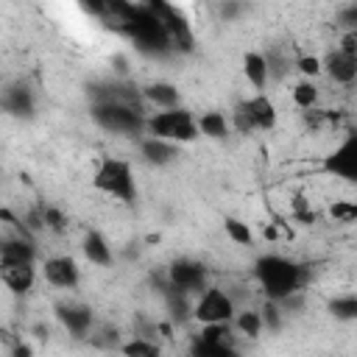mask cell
Here are the masks:
<instances>
[{"label":"cell","instance_id":"35","mask_svg":"<svg viewBox=\"0 0 357 357\" xmlns=\"http://www.w3.org/2000/svg\"><path fill=\"white\" fill-rule=\"evenodd\" d=\"M81 11L84 14H92V17H103V11H106V0H89V3H81Z\"/></svg>","mask_w":357,"mask_h":357},{"label":"cell","instance_id":"10","mask_svg":"<svg viewBox=\"0 0 357 357\" xmlns=\"http://www.w3.org/2000/svg\"><path fill=\"white\" fill-rule=\"evenodd\" d=\"M321 167H324V173H329V176H335V178L354 181V178H357V134L349 131V134L343 137V142H340L335 151H329V153L324 156Z\"/></svg>","mask_w":357,"mask_h":357},{"label":"cell","instance_id":"14","mask_svg":"<svg viewBox=\"0 0 357 357\" xmlns=\"http://www.w3.org/2000/svg\"><path fill=\"white\" fill-rule=\"evenodd\" d=\"M0 109L11 117H31L36 109V95L28 84L14 81L0 92Z\"/></svg>","mask_w":357,"mask_h":357},{"label":"cell","instance_id":"8","mask_svg":"<svg viewBox=\"0 0 357 357\" xmlns=\"http://www.w3.org/2000/svg\"><path fill=\"white\" fill-rule=\"evenodd\" d=\"M148 8L156 14V20L162 22L167 39H170V47L173 50H181V53H190L195 47V33H192V25L190 20L170 3H162V0H151Z\"/></svg>","mask_w":357,"mask_h":357},{"label":"cell","instance_id":"31","mask_svg":"<svg viewBox=\"0 0 357 357\" xmlns=\"http://www.w3.org/2000/svg\"><path fill=\"white\" fill-rule=\"evenodd\" d=\"M329 215L335 218V223H354L357 220V204L354 201H335L329 206Z\"/></svg>","mask_w":357,"mask_h":357},{"label":"cell","instance_id":"11","mask_svg":"<svg viewBox=\"0 0 357 357\" xmlns=\"http://www.w3.org/2000/svg\"><path fill=\"white\" fill-rule=\"evenodd\" d=\"M42 276L50 287H59V290H75L78 282H81V268L78 262L70 257V254H56V257H47L45 265H42Z\"/></svg>","mask_w":357,"mask_h":357},{"label":"cell","instance_id":"4","mask_svg":"<svg viewBox=\"0 0 357 357\" xmlns=\"http://www.w3.org/2000/svg\"><path fill=\"white\" fill-rule=\"evenodd\" d=\"M89 117L103 131L120 134V137H142L145 134V109L131 103H112V100H92Z\"/></svg>","mask_w":357,"mask_h":357},{"label":"cell","instance_id":"22","mask_svg":"<svg viewBox=\"0 0 357 357\" xmlns=\"http://www.w3.org/2000/svg\"><path fill=\"white\" fill-rule=\"evenodd\" d=\"M195 126H198V134L201 137H209V139H226L231 126H229V117L218 109H209V112H201L195 117Z\"/></svg>","mask_w":357,"mask_h":357},{"label":"cell","instance_id":"36","mask_svg":"<svg viewBox=\"0 0 357 357\" xmlns=\"http://www.w3.org/2000/svg\"><path fill=\"white\" fill-rule=\"evenodd\" d=\"M11 357H33V351H31V346L28 343H14V349H11Z\"/></svg>","mask_w":357,"mask_h":357},{"label":"cell","instance_id":"24","mask_svg":"<svg viewBox=\"0 0 357 357\" xmlns=\"http://www.w3.org/2000/svg\"><path fill=\"white\" fill-rule=\"evenodd\" d=\"M120 354L123 357H162V346L151 337H131L120 343Z\"/></svg>","mask_w":357,"mask_h":357},{"label":"cell","instance_id":"18","mask_svg":"<svg viewBox=\"0 0 357 357\" xmlns=\"http://www.w3.org/2000/svg\"><path fill=\"white\" fill-rule=\"evenodd\" d=\"M137 145H139V156H142L148 165L162 167V165H170V162L178 159V145H170V142H165V139H156V137L142 134Z\"/></svg>","mask_w":357,"mask_h":357},{"label":"cell","instance_id":"30","mask_svg":"<svg viewBox=\"0 0 357 357\" xmlns=\"http://www.w3.org/2000/svg\"><path fill=\"white\" fill-rule=\"evenodd\" d=\"M293 70H298L301 78L315 81V78L324 73V67H321V56H298V59L293 61Z\"/></svg>","mask_w":357,"mask_h":357},{"label":"cell","instance_id":"7","mask_svg":"<svg viewBox=\"0 0 357 357\" xmlns=\"http://www.w3.org/2000/svg\"><path fill=\"white\" fill-rule=\"evenodd\" d=\"M165 284L184 293V296H198L209 287V271H206L204 262H198L192 257H178L167 265Z\"/></svg>","mask_w":357,"mask_h":357},{"label":"cell","instance_id":"6","mask_svg":"<svg viewBox=\"0 0 357 357\" xmlns=\"http://www.w3.org/2000/svg\"><path fill=\"white\" fill-rule=\"evenodd\" d=\"M237 312V304L231 298L229 290L218 287V284H209L204 293H198L195 304H192V318L201 324V326H212V324H231Z\"/></svg>","mask_w":357,"mask_h":357},{"label":"cell","instance_id":"3","mask_svg":"<svg viewBox=\"0 0 357 357\" xmlns=\"http://www.w3.org/2000/svg\"><path fill=\"white\" fill-rule=\"evenodd\" d=\"M92 187L120 204H131L137 198V178L131 162L123 156H100L92 173Z\"/></svg>","mask_w":357,"mask_h":357},{"label":"cell","instance_id":"2","mask_svg":"<svg viewBox=\"0 0 357 357\" xmlns=\"http://www.w3.org/2000/svg\"><path fill=\"white\" fill-rule=\"evenodd\" d=\"M117 31L126 33L139 53H148V56L173 53L170 39H167L162 22L156 20V14L148 8V3H131L128 6V14H126V22Z\"/></svg>","mask_w":357,"mask_h":357},{"label":"cell","instance_id":"32","mask_svg":"<svg viewBox=\"0 0 357 357\" xmlns=\"http://www.w3.org/2000/svg\"><path fill=\"white\" fill-rule=\"evenodd\" d=\"M259 315H262V326H268V329H279V324H282V310H279V304H273V301H265V307L259 310Z\"/></svg>","mask_w":357,"mask_h":357},{"label":"cell","instance_id":"9","mask_svg":"<svg viewBox=\"0 0 357 357\" xmlns=\"http://www.w3.org/2000/svg\"><path fill=\"white\" fill-rule=\"evenodd\" d=\"M190 357H240V351L231 343L229 324H212L204 326L190 340Z\"/></svg>","mask_w":357,"mask_h":357},{"label":"cell","instance_id":"34","mask_svg":"<svg viewBox=\"0 0 357 357\" xmlns=\"http://www.w3.org/2000/svg\"><path fill=\"white\" fill-rule=\"evenodd\" d=\"M340 22L349 28V31H357L354 25H357V3H351V6H346L343 11H340Z\"/></svg>","mask_w":357,"mask_h":357},{"label":"cell","instance_id":"29","mask_svg":"<svg viewBox=\"0 0 357 357\" xmlns=\"http://www.w3.org/2000/svg\"><path fill=\"white\" fill-rule=\"evenodd\" d=\"M265 64H268V78H284L290 70H293V61L290 59H284L282 53H276V50H271L268 56H265Z\"/></svg>","mask_w":357,"mask_h":357},{"label":"cell","instance_id":"12","mask_svg":"<svg viewBox=\"0 0 357 357\" xmlns=\"http://www.w3.org/2000/svg\"><path fill=\"white\" fill-rule=\"evenodd\" d=\"M237 109L245 114L251 131H271L279 120V112H276V103L265 95V92H254L251 98L240 100Z\"/></svg>","mask_w":357,"mask_h":357},{"label":"cell","instance_id":"28","mask_svg":"<svg viewBox=\"0 0 357 357\" xmlns=\"http://www.w3.org/2000/svg\"><path fill=\"white\" fill-rule=\"evenodd\" d=\"M39 220H42V229H50V231H64V229H67L64 212L56 209V206H50V204L39 209Z\"/></svg>","mask_w":357,"mask_h":357},{"label":"cell","instance_id":"25","mask_svg":"<svg viewBox=\"0 0 357 357\" xmlns=\"http://www.w3.org/2000/svg\"><path fill=\"white\" fill-rule=\"evenodd\" d=\"M290 95H293V103L298 109H304V112H310V109L318 106V86H315V81H307V78L296 81L293 89H290Z\"/></svg>","mask_w":357,"mask_h":357},{"label":"cell","instance_id":"33","mask_svg":"<svg viewBox=\"0 0 357 357\" xmlns=\"http://www.w3.org/2000/svg\"><path fill=\"white\" fill-rule=\"evenodd\" d=\"M337 50H343V53H349V56H357V31H346V33L340 36Z\"/></svg>","mask_w":357,"mask_h":357},{"label":"cell","instance_id":"20","mask_svg":"<svg viewBox=\"0 0 357 357\" xmlns=\"http://www.w3.org/2000/svg\"><path fill=\"white\" fill-rule=\"evenodd\" d=\"M0 262H25L36 265V245L25 237H8L0 243Z\"/></svg>","mask_w":357,"mask_h":357},{"label":"cell","instance_id":"5","mask_svg":"<svg viewBox=\"0 0 357 357\" xmlns=\"http://www.w3.org/2000/svg\"><path fill=\"white\" fill-rule=\"evenodd\" d=\"M145 134L165 139L170 145H187V142H195L201 137L198 126H195V114L184 106L145 114Z\"/></svg>","mask_w":357,"mask_h":357},{"label":"cell","instance_id":"1","mask_svg":"<svg viewBox=\"0 0 357 357\" xmlns=\"http://www.w3.org/2000/svg\"><path fill=\"white\" fill-rule=\"evenodd\" d=\"M254 279H257L259 290L265 293V301L282 304L284 298L304 290V284L310 282V271H307V265H301L284 254H262L254 262Z\"/></svg>","mask_w":357,"mask_h":357},{"label":"cell","instance_id":"16","mask_svg":"<svg viewBox=\"0 0 357 357\" xmlns=\"http://www.w3.org/2000/svg\"><path fill=\"white\" fill-rule=\"evenodd\" d=\"M0 282L14 293V296H25L33 290L36 284V265H25V262H0Z\"/></svg>","mask_w":357,"mask_h":357},{"label":"cell","instance_id":"21","mask_svg":"<svg viewBox=\"0 0 357 357\" xmlns=\"http://www.w3.org/2000/svg\"><path fill=\"white\" fill-rule=\"evenodd\" d=\"M243 75H245V81L254 86V92H265V86H268V64H265V53H259V50H248L245 56H243Z\"/></svg>","mask_w":357,"mask_h":357},{"label":"cell","instance_id":"26","mask_svg":"<svg viewBox=\"0 0 357 357\" xmlns=\"http://www.w3.org/2000/svg\"><path fill=\"white\" fill-rule=\"evenodd\" d=\"M329 315L337 318V321H354L357 318V296L354 293H343V296H335L329 304H326Z\"/></svg>","mask_w":357,"mask_h":357},{"label":"cell","instance_id":"27","mask_svg":"<svg viewBox=\"0 0 357 357\" xmlns=\"http://www.w3.org/2000/svg\"><path fill=\"white\" fill-rule=\"evenodd\" d=\"M223 231H226V237L231 240V243H237V245H254V231H251V226L245 223V220H240V218H223Z\"/></svg>","mask_w":357,"mask_h":357},{"label":"cell","instance_id":"19","mask_svg":"<svg viewBox=\"0 0 357 357\" xmlns=\"http://www.w3.org/2000/svg\"><path fill=\"white\" fill-rule=\"evenodd\" d=\"M81 251H84L86 262H92V265H98V268H109V265L114 262L112 245H109V240H106L98 229H89V231L84 234V240H81Z\"/></svg>","mask_w":357,"mask_h":357},{"label":"cell","instance_id":"13","mask_svg":"<svg viewBox=\"0 0 357 357\" xmlns=\"http://www.w3.org/2000/svg\"><path fill=\"white\" fill-rule=\"evenodd\" d=\"M59 324L73 335V337H86L92 332V324H95V315H92V307L86 304H78V301H59L53 307Z\"/></svg>","mask_w":357,"mask_h":357},{"label":"cell","instance_id":"15","mask_svg":"<svg viewBox=\"0 0 357 357\" xmlns=\"http://www.w3.org/2000/svg\"><path fill=\"white\" fill-rule=\"evenodd\" d=\"M139 98H142V106H153L156 112L181 106V92L173 81H151L139 86Z\"/></svg>","mask_w":357,"mask_h":357},{"label":"cell","instance_id":"23","mask_svg":"<svg viewBox=\"0 0 357 357\" xmlns=\"http://www.w3.org/2000/svg\"><path fill=\"white\" fill-rule=\"evenodd\" d=\"M231 326H234L243 337H248V340H257L259 332L265 329V326H262V315H259V310H237L234 318H231Z\"/></svg>","mask_w":357,"mask_h":357},{"label":"cell","instance_id":"17","mask_svg":"<svg viewBox=\"0 0 357 357\" xmlns=\"http://www.w3.org/2000/svg\"><path fill=\"white\" fill-rule=\"evenodd\" d=\"M321 67L335 84H354V78H357V56H349L337 47L321 59Z\"/></svg>","mask_w":357,"mask_h":357}]
</instances>
